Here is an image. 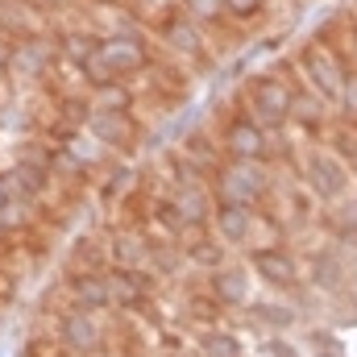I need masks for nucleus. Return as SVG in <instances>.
Returning a JSON list of instances; mask_svg holds the SVG:
<instances>
[{
	"instance_id": "1",
	"label": "nucleus",
	"mask_w": 357,
	"mask_h": 357,
	"mask_svg": "<svg viewBox=\"0 0 357 357\" xmlns=\"http://www.w3.org/2000/svg\"><path fill=\"white\" fill-rule=\"evenodd\" d=\"M220 187H225V199H229L225 208H245V204H254V199H258L262 178H258V171H254V167H245V162H241V167H233V171L225 175V183H220Z\"/></svg>"
},
{
	"instance_id": "2",
	"label": "nucleus",
	"mask_w": 357,
	"mask_h": 357,
	"mask_svg": "<svg viewBox=\"0 0 357 357\" xmlns=\"http://www.w3.org/2000/svg\"><path fill=\"white\" fill-rule=\"evenodd\" d=\"M303 67H307V75L316 79V88L324 91V96H341V88H345V75H341V67H337V59H333V54L312 50V54L303 59Z\"/></svg>"
},
{
	"instance_id": "3",
	"label": "nucleus",
	"mask_w": 357,
	"mask_h": 357,
	"mask_svg": "<svg viewBox=\"0 0 357 357\" xmlns=\"http://www.w3.org/2000/svg\"><path fill=\"white\" fill-rule=\"evenodd\" d=\"M225 142H229V154H237L241 162H250V158H258L266 150V137H262V129L254 121H233Z\"/></svg>"
},
{
	"instance_id": "4",
	"label": "nucleus",
	"mask_w": 357,
	"mask_h": 357,
	"mask_svg": "<svg viewBox=\"0 0 357 357\" xmlns=\"http://www.w3.org/2000/svg\"><path fill=\"white\" fill-rule=\"evenodd\" d=\"M254 266H258V274H262L266 282H274V287H291V282L299 278L295 258H287L282 250H258V254H254Z\"/></svg>"
},
{
	"instance_id": "5",
	"label": "nucleus",
	"mask_w": 357,
	"mask_h": 357,
	"mask_svg": "<svg viewBox=\"0 0 357 357\" xmlns=\"http://www.w3.org/2000/svg\"><path fill=\"white\" fill-rule=\"evenodd\" d=\"M312 183H316V191L320 195H341L345 191V167L337 162V158H328V154H320L316 162H312Z\"/></svg>"
},
{
	"instance_id": "6",
	"label": "nucleus",
	"mask_w": 357,
	"mask_h": 357,
	"mask_svg": "<svg viewBox=\"0 0 357 357\" xmlns=\"http://www.w3.org/2000/svg\"><path fill=\"white\" fill-rule=\"evenodd\" d=\"M254 108H258V116H266V121H282V116L291 112V91L278 88V84H266V88L258 91Z\"/></svg>"
},
{
	"instance_id": "7",
	"label": "nucleus",
	"mask_w": 357,
	"mask_h": 357,
	"mask_svg": "<svg viewBox=\"0 0 357 357\" xmlns=\"http://www.w3.org/2000/svg\"><path fill=\"white\" fill-rule=\"evenodd\" d=\"M220 229H225L229 241H245L250 237V212L245 208H225L220 212Z\"/></svg>"
},
{
	"instance_id": "8",
	"label": "nucleus",
	"mask_w": 357,
	"mask_h": 357,
	"mask_svg": "<svg viewBox=\"0 0 357 357\" xmlns=\"http://www.w3.org/2000/svg\"><path fill=\"white\" fill-rule=\"evenodd\" d=\"M63 333H67V341H71L75 349H91V345H96V324H91L88 316H71Z\"/></svg>"
},
{
	"instance_id": "9",
	"label": "nucleus",
	"mask_w": 357,
	"mask_h": 357,
	"mask_svg": "<svg viewBox=\"0 0 357 357\" xmlns=\"http://www.w3.org/2000/svg\"><path fill=\"white\" fill-rule=\"evenodd\" d=\"M104 59L121 71V67H133V63H142V54L129 46V42H112V46H104Z\"/></svg>"
},
{
	"instance_id": "10",
	"label": "nucleus",
	"mask_w": 357,
	"mask_h": 357,
	"mask_svg": "<svg viewBox=\"0 0 357 357\" xmlns=\"http://www.w3.org/2000/svg\"><path fill=\"white\" fill-rule=\"evenodd\" d=\"M216 291H220L225 299H233V303H241V299H245V278H241L237 270H225V274L216 278Z\"/></svg>"
},
{
	"instance_id": "11",
	"label": "nucleus",
	"mask_w": 357,
	"mask_h": 357,
	"mask_svg": "<svg viewBox=\"0 0 357 357\" xmlns=\"http://www.w3.org/2000/svg\"><path fill=\"white\" fill-rule=\"evenodd\" d=\"M208 354L212 357H241V345H237V337L216 333V337H208Z\"/></svg>"
},
{
	"instance_id": "12",
	"label": "nucleus",
	"mask_w": 357,
	"mask_h": 357,
	"mask_svg": "<svg viewBox=\"0 0 357 357\" xmlns=\"http://www.w3.org/2000/svg\"><path fill=\"white\" fill-rule=\"evenodd\" d=\"M316 278H320L324 287H337V282H341V262H324V258H320V262H316Z\"/></svg>"
},
{
	"instance_id": "13",
	"label": "nucleus",
	"mask_w": 357,
	"mask_h": 357,
	"mask_svg": "<svg viewBox=\"0 0 357 357\" xmlns=\"http://www.w3.org/2000/svg\"><path fill=\"white\" fill-rule=\"evenodd\" d=\"M187 8H191V17H216L225 8V0H187Z\"/></svg>"
},
{
	"instance_id": "14",
	"label": "nucleus",
	"mask_w": 357,
	"mask_h": 357,
	"mask_svg": "<svg viewBox=\"0 0 357 357\" xmlns=\"http://www.w3.org/2000/svg\"><path fill=\"white\" fill-rule=\"evenodd\" d=\"M178 208H183V220H199V216H204V204H199V195H191V191L178 199Z\"/></svg>"
},
{
	"instance_id": "15",
	"label": "nucleus",
	"mask_w": 357,
	"mask_h": 357,
	"mask_svg": "<svg viewBox=\"0 0 357 357\" xmlns=\"http://www.w3.org/2000/svg\"><path fill=\"white\" fill-rule=\"evenodd\" d=\"M225 4H229L233 17H254V13L262 8V0H225Z\"/></svg>"
},
{
	"instance_id": "16",
	"label": "nucleus",
	"mask_w": 357,
	"mask_h": 357,
	"mask_svg": "<svg viewBox=\"0 0 357 357\" xmlns=\"http://www.w3.org/2000/svg\"><path fill=\"white\" fill-rule=\"evenodd\" d=\"M79 295H84L88 303H104V299H108V291H104L100 282H79Z\"/></svg>"
},
{
	"instance_id": "17",
	"label": "nucleus",
	"mask_w": 357,
	"mask_h": 357,
	"mask_svg": "<svg viewBox=\"0 0 357 357\" xmlns=\"http://www.w3.org/2000/svg\"><path fill=\"white\" fill-rule=\"evenodd\" d=\"M341 96H345V108H349V116H357V75H354V79H345Z\"/></svg>"
}]
</instances>
